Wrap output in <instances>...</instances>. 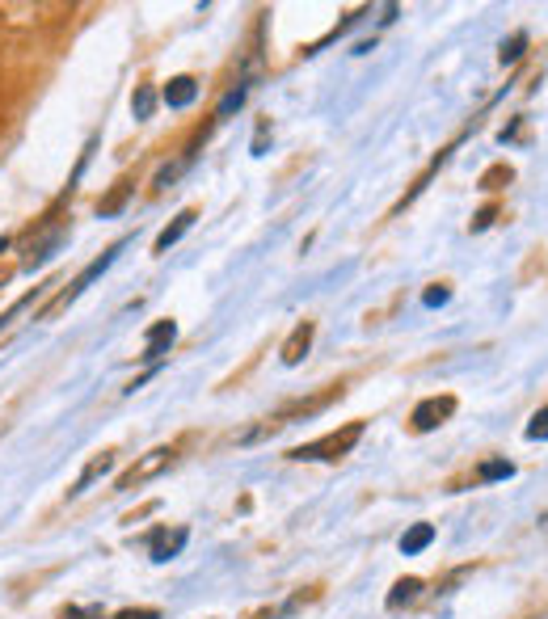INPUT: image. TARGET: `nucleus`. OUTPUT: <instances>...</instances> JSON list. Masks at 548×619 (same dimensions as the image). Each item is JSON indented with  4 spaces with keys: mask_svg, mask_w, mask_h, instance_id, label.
<instances>
[{
    "mask_svg": "<svg viewBox=\"0 0 548 619\" xmlns=\"http://www.w3.org/2000/svg\"><path fill=\"white\" fill-rule=\"evenodd\" d=\"M431 543H435V527H431V523H414L401 535V552L405 556H418V552H426Z\"/></svg>",
    "mask_w": 548,
    "mask_h": 619,
    "instance_id": "nucleus-11",
    "label": "nucleus"
},
{
    "mask_svg": "<svg viewBox=\"0 0 548 619\" xmlns=\"http://www.w3.org/2000/svg\"><path fill=\"white\" fill-rule=\"evenodd\" d=\"M245 93H249V84H237V89H228L224 101H220V110H215V118H232V110H241Z\"/></svg>",
    "mask_w": 548,
    "mask_h": 619,
    "instance_id": "nucleus-17",
    "label": "nucleus"
},
{
    "mask_svg": "<svg viewBox=\"0 0 548 619\" xmlns=\"http://www.w3.org/2000/svg\"><path fill=\"white\" fill-rule=\"evenodd\" d=\"M452 413H455V397H426L418 409L409 413V422H414L418 434H431V430H439Z\"/></svg>",
    "mask_w": 548,
    "mask_h": 619,
    "instance_id": "nucleus-4",
    "label": "nucleus"
},
{
    "mask_svg": "<svg viewBox=\"0 0 548 619\" xmlns=\"http://www.w3.org/2000/svg\"><path fill=\"white\" fill-rule=\"evenodd\" d=\"M194 97H198V80L194 76H173L169 84H165L161 101L169 106V110H186V106H194Z\"/></svg>",
    "mask_w": 548,
    "mask_h": 619,
    "instance_id": "nucleus-7",
    "label": "nucleus"
},
{
    "mask_svg": "<svg viewBox=\"0 0 548 619\" xmlns=\"http://www.w3.org/2000/svg\"><path fill=\"white\" fill-rule=\"evenodd\" d=\"M123 249H127V240H118V245H110V249H106V253L97 257V261H89V266H85V270L77 274L72 283H68V291H60V295H55V300H51L47 308H43V320H47V317H55V312H64L68 303H77V300H81V295H85V286H89V283H97L101 274L110 270L114 261H118V253H123Z\"/></svg>",
    "mask_w": 548,
    "mask_h": 619,
    "instance_id": "nucleus-2",
    "label": "nucleus"
},
{
    "mask_svg": "<svg viewBox=\"0 0 548 619\" xmlns=\"http://www.w3.org/2000/svg\"><path fill=\"white\" fill-rule=\"evenodd\" d=\"M498 181H511V169H506V165H498V169H489V173L481 177L485 190H498Z\"/></svg>",
    "mask_w": 548,
    "mask_h": 619,
    "instance_id": "nucleus-23",
    "label": "nucleus"
},
{
    "mask_svg": "<svg viewBox=\"0 0 548 619\" xmlns=\"http://www.w3.org/2000/svg\"><path fill=\"white\" fill-rule=\"evenodd\" d=\"M363 430H367V422H351L346 430H334V434H321L317 443H304V446H291L287 460L295 463H338L346 460L351 451H355V443L363 438Z\"/></svg>",
    "mask_w": 548,
    "mask_h": 619,
    "instance_id": "nucleus-1",
    "label": "nucleus"
},
{
    "mask_svg": "<svg viewBox=\"0 0 548 619\" xmlns=\"http://www.w3.org/2000/svg\"><path fill=\"white\" fill-rule=\"evenodd\" d=\"M515 477V463L511 460H485L481 468H477V480L481 485H489V480H511Z\"/></svg>",
    "mask_w": 548,
    "mask_h": 619,
    "instance_id": "nucleus-14",
    "label": "nucleus"
},
{
    "mask_svg": "<svg viewBox=\"0 0 548 619\" xmlns=\"http://www.w3.org/2000/svg\"><path fill=\"white\" fill-rule=\"evenodd\" d=\"M4 249H9V240H4V237H0V253H4Z\"/></svg>",
    "mask_w": 548,
    "mask_h": 619,
    "instance_id": "nucleus-28",
    "label": "nucleus"
},
{
    "mask_svg": "<svg viewBox=\"0 0 548 619\" xmlns=\"http://www.w3.org/2000/svg\"><path fill=\"white\" fill-rule=\"evenodd\" d=\"M528 438H532V443H544L548 438V409H540L532 417V426H528Z\"/></svg>",
    "mask_w": 548,
    "mask_h": 619,
    "instance_id": "nucleus-20",
    "label": "nucleus"
},
{
    "mask_svg": "<svg viewBox=\"0 0 548 619\" xmlns=\"http://www.w3.org/2000/svg\"><path fill=\"white\" fill-rule=\"evenodd\" d=\"M494 215H498V206H481V211H477V220H472V232H485V228L494 223Z\"/></svg>",
    "mask_w": 548,
    "mask_h": 619,
    "instance_id": "nucleus-25",
    "label": "nucleus"
},
{
    "mask_svg": "<svg viewBox=\"0 0 548 619\" xmlns=\"http://www.w3.org/2000/svg\"><path fill=\"white\" fill-rule=\"evenodd\" d=\"M266 140H270V123H258V135H254V157L266 152Z\"/></svg>",
    "mask_w": 548,
    "mask_h": 619,
    "instance_id": "nucleus-27",
    "label": "nucleus"
},
{
    "mask_svg": "<svg viewBox=\"0 0 548 619\" xmlns=\"http://www.w3.org/2000/svg\"><path fill=\"white\" fill-rule=\"evenodd\" d=\"M127 198H131V181H118L110 198H106V203H97V211H101V215H114V211H123Z\"/></svg>",
    "mask_w": 548,
    "mask_h": 619,
    "instance_id": "nucleus-18",
    "label": "nucleus"
},
{
    "mask_svg": "<svg viewBox=\"0 0 548 619\" xmlns=\"http://www.w3.org/2000/svg\"><path fill=\"white\" fill-rule=\"evenodd\" d=\"M60 240H64V232H51V237L43 240V245H38V249H34L30 257H26V270H34V266H43V261H47V257L55 253V249H60Z\"/></svg>",
    "mask_w": 548,
    "mask_h": 619,
    "instance_id": "nucleus-16",
    "label": "nucleus"
},
{
    "mask_svg": "<svg viewBox=\"0 0 548 619\" xmlns=\"http://www.w3.org/2000/svg\"><path fill=\"white\" fill-rule=\"evenodd\" d=\"M114 619H161L157 607H127V611H118Z\"/></svg>",
    "mask_w": 548,
    "mask_h": 619,
    "instance_id": "nucleus-22",
    "label": "nucleus"
},
{
    "mask_svg": "<svg viewBox=\"0 0 548 619\" xmlns=\"http://www.w3.org/2000/svg\"><path fill=\"white\" fill-rule=\"evenodd\" d=\"M523 51H528V34L519 30V34H511V38L502 43L498 60H502V64H519V60H523Z\"/></svg>",
    "mask_w": 548,
    "mask_h": 619,
    "instance_id": "nucleus-15",
    "label": "nucleus"
},
{
    "mask_svg": "<svg viewBox=\"0 0 548 619\" xmlns=\"http://www.w3.org/2000/svg\"><path fill=\"white\" fill-rule=\"evenodd\" d=\"M152 110H157V89H152V84H140L135 97H131V114L144 123V118H152Z\"/></svg>",
    "mask_w": 548,
    "mask_h": 619,
    "instance_id": "nucleus-13",
    "label": "nucleus"
},
{
    "mask_svg": "<svg viewBox=\"0 0 548 619\" xmlns=\"http://www.w3.org/2000/svg\"><path fill=\"white\" fill-rule=\"evenodd\" d=\"M38 291H43V286H34L30 295H26V300H17V303H13V312H9V317H0V329H4V325H9V320H13L17 312H26V308H30V303H34V295H38Z\"/></svg>",
    "mask_w": 548,
    "mask_h": 619,
    "instance_id": "nucleus-26",
    "label": "nucleus"
},
{
    "mask_svg": "<svg viewBox=\"0 0 548 619\" xmlns=\"http://www.w3.org/2000/svg\"><path fill=\"white\" fill-rule=\"evenodd\" d=\"M68 619H106L101 607H68Z\"/></svg>",
    "mask_w": 548,
    "mask_h": 619,
    "instance_id": "nucleus-24",
    "label": "nucleus"
},
{
    "mask_svg": "<svg viewBox=\"0 0 548 619\" xmlns=\"http://www.w3.org/2000/svg\"><path fill=\"white\" fill-rule=\"evenodd\" d=\"M194 220H198V211H194V206L178 211V220L169 223V228H161V237H157V245H152V253H169V245H178V240L194 228Z\"/></svg>",
    "mask_w": 548,
    "mask_h": 619,
    "instance_id": "nucleus-8",
    "label": "nucleus"
},
{
    "mask_svg": "<svg viewBox=\"0 0 548 619\" xmlns=\"http://www.w3.org/2000/svg\"><path fill=\"white\" fill-rule=\"evenodd\" d=\"M173 463H178V451H173V446H152L148 455H140V460L118 477V493H131V489H140V485H148V480H157L161 472H169Z\"/></svg>",
    "mask_w": 548,
    "mask_h": 619,
    "instance_id": "nucleus-3",
    "label": "nucleus"
},
{
    "mask_svg": "<svg viewBox=\"0 0 548 619\" xmlns=\"http://www.w3.org/2000/svg\"><path fill=\"white\" fill-rule=\"evenodd\" d=\"M186 540H190V531H186V527H173V531L161 527V531H152V535H148V552H152L157 565H165V560H173V556L186 548Z\"/></svg>",
    "mask_w": 548,
    "mask_h": 619,
    "instance_id": "nucleus-5",
    "label": "nucleus"
},
{
    "mask_svg": "<svg viewBox=\"0 0 548 619\" xmlns=\"http://www.w3.org/2000/svg\"><path fill=\"white\" fill-rule=\"evenodd\" d=\"M173 337H178V325L173 320H157L144 334V358H161L165 350L173 346Z\"/></svg>",
    "mask_w": 548,
    "mask_h": 619,
    "instance_id": "nucleus-10",
    "label": "nucleus"
},
{
    "mask_svg": "<svg viewBox=\"0 0 548 619\" xmlns=\"http://www.w3.org/2000/svg\"><path fill=\"white\" fill-rule=\"evenodd\" d=\"M186 165H190V160L181 157V160H173V165H165L161 173H157V181H152V186H157V190H165V186H173V181H178L181 177V169H186Z\"/></svg>",
    "mask_w": 548,
    "mask_h": 619,
    "instance_id": "nucleus-19",
    "label": "nucleus"
},
{
    "mask_svg": "<svg viewBox=\"0 0 548 619\" xmlns=\"http://www.w3.org/2000/svg\"><path fill=\"white\" fill-rule=\"evenodd\" d=\"M447 300H452V291H447L443 283H435L431 291H426V295H422V303H426V308H443Z\"/></svg>",
    "mask_w": 548,
    "mask_h": 619,
    "instance_id": "nucleus-21",
    "label": "nucleus"
},
{
    "mask_svg": "<svg viewBox=\"0 0 548 619\" xmlns=\"http://www.w3.org/2000/svg\"><path fill=\"white\" fill-rule=\"evenodd\" d=\"M114 468V455L110 451H101V455H93V460L85 463V472H81V480H77V485H72V489H68V497H81V493H89L97 485V480L106 477V472H110Z\"/></svg>",
    "mask_w": 548,
    "mask_h": 619,
    "instance_id": "nucleus-9",
    "label": "nucleus"
},
{
    "mask_svg": "<svg viewBox=\"0 0 548 619\" xmlns=\"http://www.w3.org/2000/svg\"><path fill=\"white\" fill-rule=\"evenodd\" d=\"M418 594H422L418 577H401V582L392 586V594H388V611H397V607H405V603H414Z\"/></svg>",
    "mask_w": 548,
    "mask_h": 619,
    "instance_id": "nucleus-12",
    "label": "nucleus"
},
{
    "mask_svg": "<svg viewBox=\"0 0 548 619\" xmlns=\"http://www.w3.org/2000/svg\"><path fill=\"white\" fill-rule=\"evenodd\" d=\"M312 334H317V329H312V320H304V325H295V329H291V337L283 342V350H278V354H283V366H300V358H304L308 346H312Z\"/></svg>",
    "mask_w": 548,
    "mask_h": 619,
    "instance_id": "nucleus-6",
    "label": "nucleus"
}]
</instances>
